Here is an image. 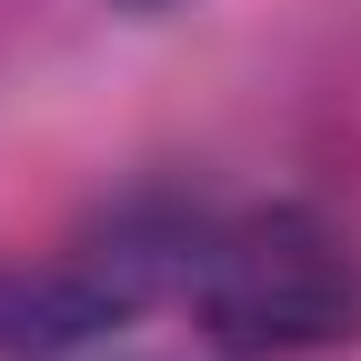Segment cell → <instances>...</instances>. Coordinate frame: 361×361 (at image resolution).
Returning a JSON list of instances; mask_svg holds the SVG:
<instances>
[{
    "label": "cell",
    "mask_w": 361,
    "mask_h": 361,
    "mask_svg": "<svg viewBox=\"0 0 361 361\" xmlns=\"http://www.w3.org/2000/svg\"><path fill=\"white\" fill-rule=\"evenodd\" d=\"M180 301L221 361H322L361 341V241L311 201L201 221Z\"/></svg>",
    "instance_id": "obj_1"
},
{
    "label": "cell",
    "mask_w": 361,
    "mask_h": 361,
    "mask_svg": "<svg viewBox=\"0 0 361 361\" xmlns=\"http://www.w3.org/2000/svg\"><path fill=\"white\" fill-rule=\"evenodd\" d=\"M191 241H201V221L121 211L111 231H90V241H71V251L0 261V361H61V351H80V341L141 322L161 291H180Z\"/></svg>",
    "instance_id": "obj_2"
}]
</instances>
